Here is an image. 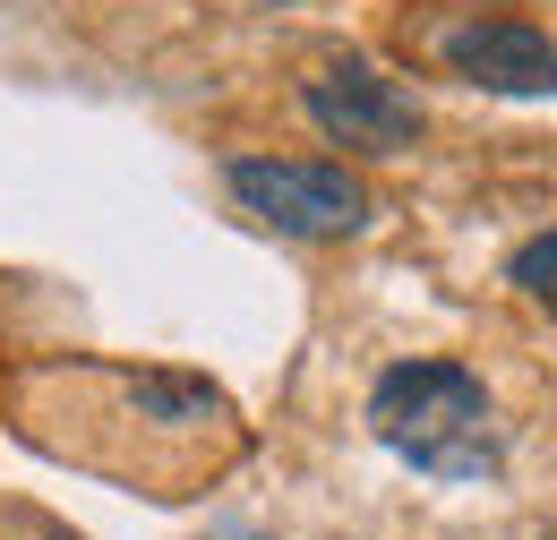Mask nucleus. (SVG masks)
I'll return each mask as SVG.
<instances>
[{
  "label": "nucleus",
  "mask_w": 557,
  "mask_h": 540,
  "mask_svg": "<svg viewBox=\"0 0 557 540\" xmlns=\"http://www.w3.org/2000/svg\"><path fill=\"white\" fill-rule=\"evenodd\" d=\"M26 386V429L70 455L86 472L138 480L154 498H181L214 455L240 446V412L232 395L198 369H129V360H70V369H35Z\"/></svg>",
  "instance_id": "nucleus-1"
},
{
  "label": "nucleus",
  "mask_w": 557,
  "mask_h": 540,
  "mask_svg": "<svg viewBox=\"0 0 557 540\" xmlns=\"http://www.w3.org/2000/svg\"><path fill=\"white\" fill-rule=\"evenodd\" d=\"M369 429L395 464L429 480H497L506 464V429L488 386L463 360H395L369 386Z\"/></svg>",
  "instance_id": "nucleus-2"
},
{
  "label": "nucleus",
  "mask_w": 557,
  "mask_h": 540,
  "mask_svg": "<svg viewBox=\"0 0 557 540\" xmlns=\"http://www.w3.org/2000/svg\"><path fill=\"white\" fill-rule=\"evenodd\" d=\"M223 189L283 241H351L369 223V181L326 155H232Z\"/></svg>",
  "instance_id": "nucleus-3"
},
{
  "label": "nucleus",
  "mask_w": 557,
  "mask_h": 540,
  "mask_svg": "<svg viewBox=\"0 0 557 540\" xmlns=\"http://www.w3.org/2000/svg\"><path fill=\"white\" fill-rule=\"evenodd\" d=\"M300 112H309V130L326 137V146H344V155H404L420 137V103L377 61H360V52L309 69Z\"/></svg>",
  "instance_id": "nucleus-4"
},
{
  "label": "nucleus",
  "mask_w": 557,
  "mask_h": 540,
  "mask_svg": "<svg viewBox=\"0 0 557 540\" xmlns=\"http://www.w3.org/2000/svg\"><path fill=\"white\" fill-rule=\"evenodd\" d=\"M437 61L481 95H557V44L523 17H463L437 35Z\"/></svg>",
  "instance_id": "nucleus-5"
},
{
  "label": "nucleus",
  "mask_w": 557,
  "mask_h": 540,
  "mask_svg": "<svg viewBox=\"0 0 557 540\" xmlns=\"http://www.w3.org/2000/svg\"><path fill=\"white\" fill-rule=\"evenodd\" d=\"M506 283H515L532 309H549V318H557V232H532V241L506 258Z\"/></svg>",
  "instance_id": "nucleus-6"
},
{
  "label": "nucleus",
  "mask_w": 557,
  "mask_h": 540,
  "mask_svg": "<svg viewBox=\"0 0 557 540\" xmlns=\"http://www.w3.org/2000/svg\"><path fill=\"white\" fill-rule=\"evenodd\" d=\"M35 540H70V532H52V524H35Z\"/></svg>",
  "instance_id": "nucleus-7"
},
{
  "label": "nucleus",
  "mask_w": 557,
  "mask_h": 540,
  "mask_svg": "<svg viewBox=\"0 0 557 540\" xmlns=\"http://www.w3.org/2000/svg\"><path fill=\"white\" fill-rule=\"evenodd\" d=\"M214 540H267V532H214Z\"/></svg>",
  "instance_id": "nucleus-8"
}]
</instances>
